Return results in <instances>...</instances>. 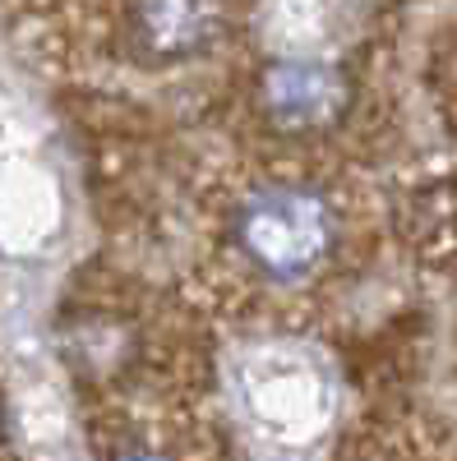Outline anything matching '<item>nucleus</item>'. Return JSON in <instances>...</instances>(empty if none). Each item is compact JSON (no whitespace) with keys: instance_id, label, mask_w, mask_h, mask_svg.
Segmentation results:
<instances>
[{"instance_id":"obj_3","label":"nucleus","mask_w":457,"mask_h":461,"mask_svg":"<svg viewBox=\"0 0 457 461\" xmlns=\"http://www.w3.org/2000/svg\"><path fill=\"white\" fill-rule=\"evenodd\" d=\"M342 74L328 65H278L263 79V97H269V111L287 130H315L328 125L333 115L342 111Z\"/></svg>"},{"instance_id":"obj_2","label":"nucleus","mask_w":457,"mask_h":461,"mask_svg":"<svg viewBox=\"0 0 457 461\" xmlns=\"http://www.w3.org/2000/svg\"><path fill=\"white\" fill-rule=\"evenodd\" d=\"M121 32L134 60L176 65L213 51L226 32L222 0H125Z\"/></svg>"},{"instance_id":"obj_1","label":"nucleus","mask_w":457,"mask_h":461,"mask_svg":"<svg viewBox=\"0 0 457 461\" xmlns=\"http://www.w3.org/2000/svg\"><path fill=\"white\" fill-rule=\"evenodd\" d=\"M236 245L263 277L300 282L333 249V212L310 189L273 185L263 194H254L250 203H241Z\"/></svg>"}]
</instances>
